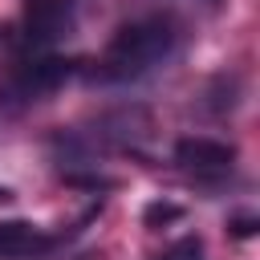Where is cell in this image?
Returning <instances> with one entry per match:
<instances>
[{
	"label": "cell",
	"mask_w": 260,
	"mask_h": 260,
	"mask_svg": "<svg viewBox=\"0 0 260 260\" xmlns=\"http://www.w3.org/2000/svg\"><path fill=\"white\" fill-rule=\"evenodd\" d=\"M57 244V236L41 232L28 219H0V256H32V252H49Z\"/></svg>",
	"instance_id": "obj_5"
},
{
	"label": "cell",
	"mask_w": 260,
	"mask_h": 260,
	"mask_svg": "<svg viewBox=\"0 0 260 260\" xmlns=\"http://www.w3.org/2000/svg\"><path fill=\"white\" fill-rule=\"evenodd\" d=\"M4 199H12V191H8V187H0V203H4Z\"/></svg>",
	"instance_id": "obj_9"
},
{
	"label": "cell",
	"mask_w": 260,
	"mask_h": 260,
	"mask_svg": "<svg viewBox=\"0 0 260 260\" xmlns=\"http://www.w3.org/2000/svg\"><path fill=\"white\" fill-rule=\"evenodd\" d=\"M73 24L69 0H24V37L32 45H53Z\"/></svg>",
	"instance_id": "obj_3"
},
{
	"label": "cell",
	"mask_w": 260,
	"mask_h": 260,
	"mask_svg": "<svg viewBox=\"0 0 260 260\" xmlns=\"http://www.w3.org/2000/svg\"><path fill=\"white\" fill-rule=\"evenodd\" d=\"M175 162L187 167V171H195V175H223L236 162V146H228L219 138L191 134V138H179L175 142Z\"/></svg>",
	"instance_id": "obj_2"
},
{
	"label": "cell",
	"mask_w": 260,
	"mask_h": 260,
	"mask_svg": "<svg viewBox=\"0 0 260 260\" xmlns=\"http://www.w3.org/2000/svg\"><path fill=\"white\" fill-rule=\"evenodd\" d=\"M154 260H203V240H199V236H183L179 244H171V248L158 252Z\"/></svg>",
	"instance_id": "obj_7"
},
{
	"label": "cell",
	"mask_w": 260,
	"mask_h": 260,
	"mask_svg": "<svg viewBox=\"0 0 260 260\" xmlns=\"http://www.w3.org/2000/svg\"><path fill=\"white\" fill-rule=\"evenodd\" d=\"M69 73H73L69 57H37V61L20 65V73H16L12 85H16L20 98H41V93H53Z\"/></svg>",
	"instance_id": "obj_4"
},
{
	"label": "cell",
	"mask_w": 260,
	"mask_h": 260,
	"mask_svg": "<svg viewBox=\"0 0 260 260\" xmlns=\"http://www.w3.org/2000/svg\"><path fill=\"white\" fill-rule=\"evenodd\" d=\"M171 45H175V24L167 16L130 20L102 49V57L93 65V77L98 81H130V77L146 73L154 61H162L171 53Z\"/></svg>",
	"instance_id": "obj_1"
},
{
	"label": "cell",
	"mask_w": 260,
	"mask_h": 260,
	"mask_svg": "<svg viewBox=\"0 0 260 260\" xmlns=\"http://www.w3.org/2000/svg\"><path fill=\"white\" fill-rule=\"evenodd\" d=\"M232 232H236V236H252V232H256V219H248V215H244V219H236V223H232Z\"/></svg>",
	"instance_id": "obj_8"
},
{
	"label": "cell",
	"mask_w": 260,
	"mask_h": 260,
	"mask_svg": "<svg viewBox=\"0 0 260 260\" xmlns=\"http://www.w3.org/2000/svg\"><path fill=\"white\" fill-rule=\"evenodd\" d=\"M179 215H183V207H179V203H162V199H158V203H146V211H142V223L158 232V228L175 223Z\"/></svg>",
	"instance_id": "obj_6"
}]
</instances>
